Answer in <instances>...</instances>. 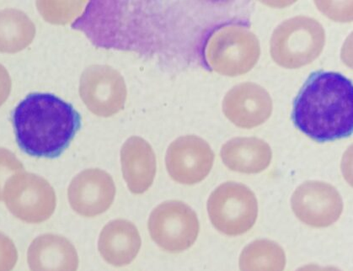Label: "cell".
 Masks as SVG:
<instances>
[{
    "instance_id": "9c48e42d",
    "label": "cell",
    "mask_w": 353,
    "mask_h": 271,
    "mask_svg": "<svg viewBox=\"0 0 353 271\" xmlns=\"http://www.w3.org/2000/svg\"><path fill=\"white\" fill-rule=\"evenodd\" d=\"M291 205L302 223L317 228L332 226L343 211V201L339 190L322 181L303 183L292 196Z\"/></svg>"
},
{
    "instance_id": "3957f363",
    "label": "cell",
    "mask_w": 353,
    "mask_h": 271,
    "mask_svg": "<svg viewBox=\"0 0 353 271\" xmlns=\"http://www.w3.org/2000/svg\"><path fill=\"white\" fill-rule=\"evenodd\" d=\"M261 54L258 38L241 25L215 30L204 47L205 62L219 74L235 77L252 70Z\"/></svg>"
},
{
    "instance_id": "30bf717a",
    "label": "cell",
    "mask_w": 353,
    "mask_h": 271,
    "mask_svg": "<svg viewBox=\"0 0 353 271\" xmlns=\"http://www.w3.org/2000/svg\"><path fill=\"white\" fill-rule=\"evenodd\" d=\"M214 154L206 141L184 136L170 145L165 156L166 169L174 181L192 185L203 181L214 166Z\"/></svg>"
},
{
    "instance_id": "d6986e66",
    "label": "cell",
    "mask_w": 353,
    "mask_h": 271,
    "mask_svg": "<svg viewBox=\"0 0 353 271\" xmlns=\"http://www.w3.org/2000/svg\"><path fill=\"white\" fill-rule=\"evenodd\" d=\"M24 170L22 163L12 152L0 148V201H3V189L8 179Z\"/></svg>"
},
{
    "instance_id": "8fae6325",
    "label": "cell",
    "mask_w": 353,
    "mask_h": 271,
    "mask_svg": "<svg viewBox=\"0 0 353 271\" xmlns=\"http://www.w3.org/2000/svg\"><path fill=\"white\" fill-rule=\"evenodd\" d=\"M116 197L113 179L100 169L85 170L72 179L68 190L72 209L83 217L103 214L112 207Z\"/></svg>"
},
{
    "instance_id": "44dd1931",
    "label": "cell",
    "mask_w": 353,
    "mask_h": 271,
    "mask_svg": "<svg viewBox=\"0 0 353 271\" xmlns=\"http://www.w3.org/2000/svg\"><path fill=\"white\" fill-rule=\"evenodd\" d=\"M10 76L6 68L0 64V106L5 103L9 97L11 91Z\"/></svg>"
},
{
    "instance_id": "6da1fadb",
    "label": "cell",
    "mask_w": 353,
    "mask_h": 271,
    "mask_svg": "<svg viewBox=\"0 0 353 271\" xmlns=\"http://www.w3.org/2000/svg\"><path fill=\"white\" fill-rule=\"evenodd\" d=\"M292 119L319 143L346 139L353 130V86L336 72L318 71L306 80L294 103Z\"/></svg>"
},
{
    "instance_id": "5b68a950",
    "label": "cell",
    "mask_w": 353,
    "mask_h": 271,
    "mask_svg": "<svg viewBox=\"0 0 353 271\" xmlns=\"http://www.w3.org/2000/svg\"><path fill=\"white\" fill-rule=\"evenodd\" d=\"M208 212L214 227L227 236H240L250 230L258 217L255 194L248 186L223 183L210 194Z\"/></svg>"
},
{
    "instance_id": "5bb4252c",
    "label": "cell",
    "mask_w": 353,
    "mask_h": 271,
    "mask_svg": "<svg viewBox=\"0 0 353 271\" xmlns=\"http://www.w3.org/2000/svg\"><path fill=\"white\" fill-rule=\"evenodd\" d=\"M121 170L132 194L146 192L153 185L157 174V157L147 141L132 137L121 150Z\"/></svg>"
},
{
    "instance_id": "7402d4cb",
    "label": "cell",
    "mask_w": 353,
    "mask_h": 271,
    "mask_svg": "<svg viewBox=\"0 0 353 271\" xmlns=\"http://www.w3.org/2000/svg\"><path fill=\"white\" fill-rule=\"evenodd\" d=\"M296 271H341L333 266L321 267L317 265L310 264L301 267Z\"/></svg>"
},
{
    "instance_id": "ffe728a7",
    "label": "cell",
    "mask_w": 353,
    "mask_h": 271,
    "mask_svg": "<svg viewBox=\"0 0 353 271\" xmlns=\"http://www.w3.org/2000/svg\"><path fill=\"white\" fill-rule=\"evenodd\" d=\"M18 261V251L12 239L0 232V271H12Z\"/></svg>"
},
{
    "instance_id": "8992f818",
    "label": "cell",
    "mask_w": 353,
    "mask_h": 271,
    "mask_svg": "<svg viewBox=\"0 0 353 271\" xmlns=\"http://www.w3.org/2000/svg\"><path fill=\"white\" fill-rule=\"evenodd\" d=\"M3 201L17 219L38 224L50 219L57 207L54 189L39 175L22 171L8 179Z\"/></svg>"
},
{
    "instance_id": "ac0fdd59",
    "label": "cell",
    "mask_w": 353,
    "mask_h": 271,
    "mask_svg": "<svg viewBox=\"0 0 353 271\" xmlns=\"http://www.w3.org/2000/svg\"><path fill=\"white\" fill-rule=\"evenodd\" d=\"M241 271H283L286 254L279 243L268 239H258L242 250Z\"/></svg>"
},
{
    "instance_id": "277c9868",
    "label": "cell",
    "mask_w": 353,
    "mask_h": 271,
    "mask_svg": "<svg viewBox=\"0 0 353 271\" xmlns=\"http://www.w3.org/2000/svg\"><path fill=\"white\" fill-rule=\"evenodd\" d=\"M325 43L323 26L314 19L297 17L281 23L273 32L271 54L281 67L299 68L321 55Z\"/></svg>"
},
{
    "instance_id": "52a82bcc",
    "label": "cell",
    "mask_w": 353,
    "mask_h": 271,
    "mask_svg": "<svg viewBox=\"0 0 353 271\" xmlns=\"http://www.w3.org/2000/svg\"><path fill=\"white\" fill-rule=\"evenodd\" d=\"M196 213L181 201L163 202L151 212L149 231L159 248L170 253H181L191 248L199 237Z\"/></svg>"
},
{
    "instance_id": "ba28073f",
    "label": "cell",
    "mask_w": 353,
    "mask_h": 271,
    "mask_svg": "<svg viewBox=\"0 0 353 271\" xmlns=\"http://www.w3.org/2000/svg\"><path fill=\"white\" fill-rule=\"evenodd\" d=\"M79 94L91 112L110 117L124 108L127 87L123 76L114 68L94 65L83 72Z\"/></svg>"
},
{
    "instance_id": "4fadbf2b",
    "label": "cell",
    "mask_w": 353,
    "mask_h": 271,
    "mask_svg": "<svg viewBox=\"0 0 353 271\" xmlns=\"http://www.w3.org/2000/svg\"><path fill=\"white\" fill-rule=\"evenodd\" d=\"M141 246L138 228L125 219L110 221L99 236L98 250L101 257L115 267L131 264L138 257Z\"/></svg>"
},
{
    "instance_id": "7a4b0ae2",
    "label": "cell",
    "mask_w": 353,
    "mask_h": 271,
    "mask_svg": "<svg viewBox=\"0 0 353 271\" xmlns=\"http://www.w3.org/2000/svg\"><path fill=\"white\" fill-rule=\"evenodd\" d=\"M12 119L19 147L36 158H58L81 127V114L73 106L46 93L28 95Z\"/></svg>"
},
{
    "instance_id": "2e32d148",
    "label": "cell",
    "mask_w": 353,
    "mask_h": 271,
    "mask_svg": "<svg viewBox=\"0 0 353 271\" xmlns=\"http://www.w3.org/2000/svg\"><path fill=\"white\" fill-rule=\"evenodd\" d=\"M220 155L228 169L248 174L267 170L272 159L269 144L256 137H235L228 141Z\"/></svg>"
},
{
    "instance_id": "e0dca14e",
    "label": "cell",
    "mask_w": 353,
    "mask_h": 271,
    "mask_svg": "<svg viewBox=\"0 0 353 271\" xmlns=\"http://www.w3.org/2000/svg\"><path fill=\"white\" fill-rule=\"evenodd\" d=\"M35 35L36 26L24 12L14 9L0 11V52L24 50Z\"/></svg>"
},
{
    "instance_id": "9a60e30c",
    "label": "cell",
    "mask_w": 353,
    "mask_h": 271,
    "mask_svg": "<svg viewBox=\"0 0 353 271\" xmlns=\"http://www.w3.org/2000/svg\"><path fill=\"white\" fill-rule=\"evenodd\" d=\"M28 262L30 271H77V250L63 236L47 234L38 236L30 244Z\"/></svg>"
},
{
    "instance_id": "7c38bea8",
    "label": "cell",
    "mask_w": 353,
    "mask_h": 271,
    "mask_svg": "<svg viewBox=\"0 0 353 271\" xmlns=\"http://www.w3.org/2000/svg\"><path fill=\"white\" fill-rule=\"evenodd\" d=\"M225 117L238 128L250 129L263 124L272 112L270 94L254 83L234 86L223 101Z\"/></svg>"
}]
</instances>
